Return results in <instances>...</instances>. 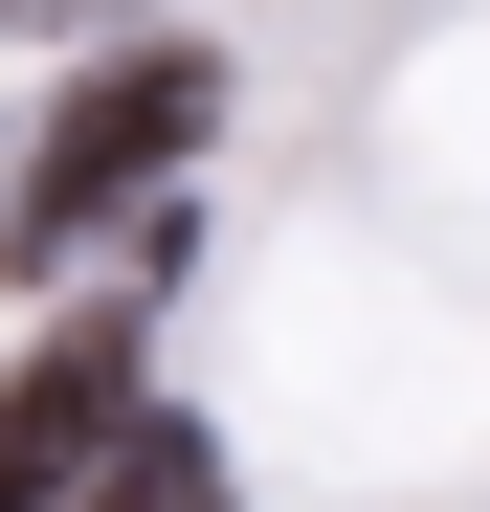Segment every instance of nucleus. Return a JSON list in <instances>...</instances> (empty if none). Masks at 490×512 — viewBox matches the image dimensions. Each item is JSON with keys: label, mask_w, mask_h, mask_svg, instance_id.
<instances>
[{"label": "nucleus", "mask_w": 490, "mask_h": 512, "mask_svg": "<svg viewBox=\"0 0 490 512\" xmlns=\"http://www.w3.org/2000/svg\"><path fill=\"white\" fill-rule=\"evenodd\" d=\"M201 112H223V67H201V45H134V67H90V90L45 112V156H23V223H0V245L45 268L90 201H134L156 156H201Z\"/></svg>", "instance_id": "obj_1"}, {"label": "nucleus", "mask_w": 490, "mask_h": 512, "mask_svg": "<svg viewBox=\"0 0 490 512\" xmlns=\"http://www.w3.org/2000/svg\"><path fill=\"white\" fill-rule=\"evenodd\" d=\"M201 490H223V446H201V423H134V446L67 490V512H201Z\"/></svg>", "instance_id": "obj_3"}, {"label": "nucleus", "mask_w": 490, "mask_h": 512, "mask_svg": "<svg viewBox=\"0 0 490 512\" xmlns=\"http://www.w3.org/2000/svg\"><path fill=\"white\" fill-rule=\"evenodd\" d=\"M112 446H134V312H67L45 357L0 379V512H67Z\"/></svg>", "instance_id": "obj_2"}]
</instances>
